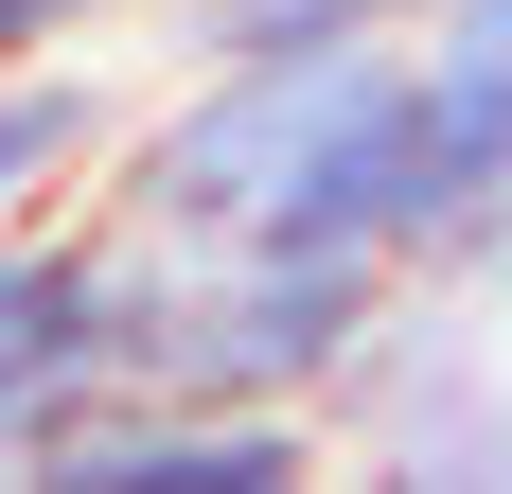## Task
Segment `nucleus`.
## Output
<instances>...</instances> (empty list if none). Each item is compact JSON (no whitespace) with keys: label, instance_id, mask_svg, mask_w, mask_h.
<instances>
[{"label":"nucleus","instance_id":"nucleus-1","mask_svg":"<svg viewBox=\"0 0 512 494\" xmlns=\"http://www.w3.org/2000/svg\"><path fill=\"white\" fill-rule=\"evenodd\" d=\"M512 177V89L424 36L248 53V71H142L89 212L159 247H371L424 265Z\"/></svg>","mask_w":512,"mask_h":494},{"label":"nucleus","instance_id":"nucleus-2","mask_svg":"<svg viewBox=\"0 0 512 494\" xmlns=\"http://www.w3.org/2000/svg\"><path fill=\"white\" fill-rule=\"evenodd\" d=\"M389 283L407 265H371V247H159V230H106V353H124V389L336 406V371L389 318Z\"/></svg>","mask_w":512,"mask_h":494},{"label":"nucleus","instance_id":"nucleus-3","mask_svg":"<svg viewBox=\"0 0 512 494\" xmlns=\"http://www.w3.org/2000/svg\"><path fill=\"white\" fill-rule=\"evenodd\" d=\"M336 459L354 477H460V494H512V300H460V283H389V318L354 336L336 371Z\"/></svg>","mask_w":512,"mask_h":494},{"label":"nucleus","instance_id":"nucleus-4","mask_svg":"<svg viewBox=\"0 0 512 494\" xmlns=\"http://www.w3.org/2000/svg\"><path fill=\"white\" fill-rule=\"evenodd\" d=\"M301 477H336L318 406H212V389H106L36 459V494H301Z\"/></svg>","mask_w":512,"mask_h":494},{"label":"nucleus","instance_id":"nucleus-5","mask_svg":"<svg viewBox=\"0 0 512 494\" xmlns=\"http://www.w3.org/2000/svg\"><path fill=\"white\" fill-rule=\"evenodd\" d=\"M124 389L106 353V212H53V230H0V477H36L71 442V406Z\"/></svg>","mask_w":512,"mask_h":494},{"label":"nucleus","instance_id":"nucleus-6","mask_svg":"<svg viewBox=\"0 0 512 494\" xmlns=\"http://www.w3.org/2000/svg\"><path fill=\"white\" fill-rule=\"evenodd\" d=\"M124 71L89 53H0V230H53V212H89L106 142H124Z\"/></svg>","mask_w":512,"mask_h":494},{"label":"nucleus","instance_id":"nucleus-7","mask_svg":"<svg viewBox=\"0 0 512 494\" xmlns=\"http://www.w3.org/2000/svg\"><path fill=\"white\" fill-rule=\"evenodd\" d=\"M336 36H424V0H142V71H248Z\"/></svg>","mask_w":512,"mask_h":494},{"label":"nucleus","instance_id":"nucleus-8","mask_svg":"<svg viewBox=\"0 0 512 494\" xmlns=\"http://www.w3.org/2000/svg\"><path fill=\"white\" fill-rule=\"evenodd\" d=\"M424 283H460V300H512V177H495V195H477L442 247H424Z\"/></svg>","mask_w":512,"mask_h":494},{"label":"nucleus","instance_id":"nucleus-9","mask_svg":"<svg viewBox=\"0 0 512 494\" xmlns=\"http://www.w3.org/2000/svg\"><path fill=\"white\" fill-rule=\"evenodd\" d=\"M424 53H460V71L512 89V0H424Z\"/></svg>","mask_w":512,"mask_h":494},{"label":"nucleus","instance_id":"nucleus-10","mask_svg":"<svg viewBox=\"0 0 512 494\" xmlns=\"http://www.w3.org/2000/svg\"><path fill=\"white\" fill-rule=\"evenodd\" d=\"M0 53H18V18H0Z\"/></svg>","mask_w":512,"mask_h":494}]
</instances>
